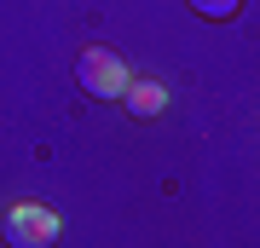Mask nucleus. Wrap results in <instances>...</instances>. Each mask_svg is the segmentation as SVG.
Here are the masks:
<instances>
[{
  "label": "nucleus",
  "mask_w": 260,
  "mask_h": 248,
  "mask_svg": "<svg viewBox=\"0 0 260 248\" xmlns=\"http://www.w3.org/2000/svg\"><path fill=\"white\" fill-rule=\"evenodd\" d=\"M75 75H81V87L93 92V98H121V92H127V81H133L127 64H121L110 46H87L81 64H75Z\"/></svg>",
  "instance_id": "1"
},
{
  "label": "nucleus",
  "mask_w": 260,
  "mask_h": 248,
  "mask_svg": "<svg viewBox=\"0 0 260 248\" xmlns=\"http://www.w3.org/2000/svg\"><path fill=\"white\" fill-rule=\"evenodd\" d=\"M58 231H64V220H58L52 208H35V202L6 208V242L12 248H47Z\"/></svg>",
  "instance_id": "2"
},
{
  "label": "nucleus",
  "mask_w": 260,
  "mask_h": 248,
  "mask_svg": "<svg viewBox=\"0 0 260 248\" xmlns=\"http://www.w3.org/2000/svg\"><path fill=\"white\" fill-rule=\"evenodd\" d=\"M121 104H127L133 116H162V110H168V87H162V81H127Z\"/></svg>",
  "instance_id": "3"
},
{
  "label": "nucleus",
  "mask_w": 260,
  "mask_h": 248,
  "mask_svg": "<svg viewBox=\"0 0 260 248\" xmlns=\"http://www.w3.org/2000/svg\"><path fill=\"white\" fill-rule=\"evenodd\" d=\"M197 12H203V18H232L237 12V0H191Z\"/></svg>",
  "instance_id": "4"
}]
</instances>
